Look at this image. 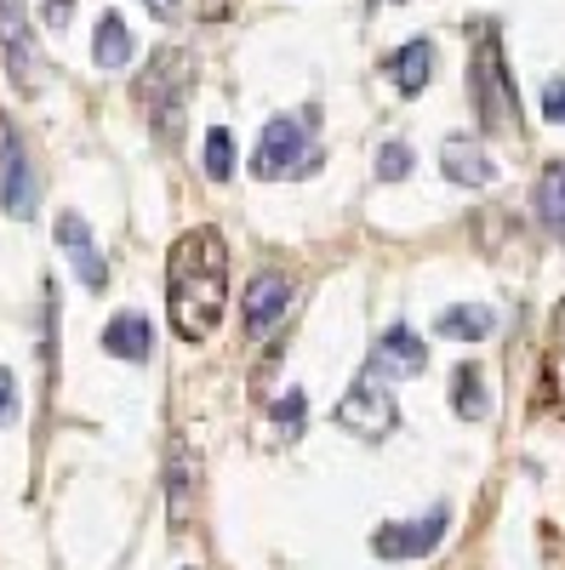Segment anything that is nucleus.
Returning <instances> with one entry per match:
<instances>
[{
	"label": "nucleus",
	"instance_id": "f257e3e1",
	"mask_svg": "<svg viewBox=\"0 0 565 570\" xmlns=\"http://www.w3.org/2000/svg\"><path fill=\"white\" fill-rule=\"evenodd\" d=\"M228 303V246L217 228H188L166 257V314L183 343H206Z\"/></svg>",
	"mask_w": 565,
	"mask_h": 570
},
{
	"label": "nucleus",
	"instance_id": "f03ea898",
	"mask_svg": "<svg viewBox=\"0 0 565 570\" xmlns=\"http://www.w3.org/2000/svg\"><path fill=\"white\" fill-rule=\"evenodd\" d=\"M188 91H195V52H188V46H160L149 58V69L137 75V104H144V115H149V126L166 149L183 137Z\"/></svg>",
	"mask_w": 565,
	"mask_h": 570
},
{
	"label": "nucleus",
	"instance_id": "7ed1b4c3",
	"mask_svg": "<svg viewBox=\"0 0 565 570\" xmlns=\"http://www.w3.org/2000/svg\"><path fill=\"white\" fill-rule=\"evenodd\" d=\"M468 104H475V126L486 137H503V131L520 126V98H514V80H508L503 46H497L491 29L480 35L475 52H468Z\"/></svg>",
	"mask_w": 565,
	"mask_h": 570
},
{
	"label": "nucleus",
	"instance_id": "20e7f679",
	"mask_svg": "<svg viewBox=\"0 0 565 570\" xmlns=\"http://www.w3.org/2000/svg\"><path fill=\"white\" fill-rule=\"evenodd\" d=\"M320 166V149L309 142V115H274L257 137V155H252V171L263 183H280V177H309Z\"/></svg>",
	"mask_w": 565,
	"mask_h": 570
},
{
	"label": "nucleus",
	"instance_id": "39448f33",
	"mask_svg": "<svg viewBox=\"0 0 565 570\" xmlns=\"http://www.w3.org/2000/svg\"><path fill=\"white\" fill-rule=\"evenodd\" d=\"M332 416H338V428H349L354 440H389L394 428H400V405H394L389 383H383L377 371H360V376H354Z\"/></svg>",
	"mask_w": 565,
	"mask_h": 570
},
{
	"label": "nucleus",
	"instance_id": "423d86ee",
	"mask_svg": "<svg viewBox=\"0 0 565 570\" xmlns=\"http://www.w3.org/2000/svg\"><path fill=\"white\" fill-rule=\"evenodd\" d=\"M40 206V177H35V160H29V142L18 137L12 120H0V212L29 223Z\"/></svg>",
	"mask_w": 565,
	"mask_h": 570
},
{
	"label": "nucleus",
	"instance_id": "0eeeda50",
	"mask_svg": "<svg viewBox=\"0 0 565 570\" xmlns=\"http://www.w3.org/2000/svg\"><path fill=\"white\" fill-rule=\"evenodd\" d=\"M446 525H451L446 508L422 513V519H400V525H377L371 531V553L377 559H422V553H435L446 542Z\"/></svg>",
	"mask_w": 565,
	"mask_h": 570
},
{
	"label": "nucleus",
	"instance_id": "6e6552de",
	"mask_svg": "<svg viewBox=\"0 0 565 570\" xmlns=\"http://www.w3.org/2000/svg\"><path fill=\"white\" fill-rule=\"evenodd\" d=\"M0 58H7V75L18 91H40V52H35L23 0H0Z\"/></svg>",
	"mask_w": 565,
	"mask_h": 570
},
{
	"label": "nucleus",
	"instance_id": "1a4fd4ad",
	"mask_svg": "<svg viewBox=\"0 0 565 570\" xmlns=\"http://www.w3.org/2000/svg\"><path fill=\"white\" fill-rule=\"evenodd\" d=\"M241 314H246V337H274V325L292 314V279L286 274H257L252 285H246V303H241Z\"/></svg>",
	"mask_w": 565,
	"mask_h": 570
},
{
	"label": "nucleus",
	"instance_id": "9d476101",
	"mask_svg": "<svg viewBox=\"0 0 565 570\" xmlns=\"http://www.w3.org/2000/svg\"><path fill=\"white\" fill-rule=\"evenodd\" d=\"M371 371L377 376H422L429 371V343L411 325H383V337L371 343Z\"/></svg>",
	"mask_w": 565,
	"mask_h": 570
},
{
	"label": "nucleus",
	"instance_id": "9b49d317",
	"mask_svg": "<svg viewBox=\"0 0 565 570\" xmlns=\"http://www.w3.org/2000/svg\"><path fill=\"white\" fill-rule=\"evenodd\" d=\"M58 246L69 252V263H75L86 292H104V285H109V263H104V252H98V240H91V228H86L80 212H64L58 217Z\"/></svg>",
	"mask_w": 565,
	"mask_h": 570
},
{
	"label": "nucleus",
	"instance_id": "f8f14e48",
	"mask_svg": "<svg viewBox=\"0 0 565 570\" xmlns=\"http://www.w3.org/2000/svg\"><path fill=\"white\" fill-rule=\"evenodd\" d=\"M440 171H446L457 188H491V183H497L491 155H486L468 131H451V137L440 142Z\"/></svg>",
	"mask_w": 565,
	"mask_h": 570
},
{
	"label": "nucleus",
	"instance_id": "ddd939ff",
	"mask_svg": "<svg viewBox=\"0 0 565 570\" xmlns=\"http://www.w3.org/2000/svg\"><path fill=\"white\" fill-rule=\"evenodd\" d=\"M104 348L115 354V360H131V365H144L149 354H155V325L144 320V314H115L109 325H104Z\"/></svg>",
	"mask_w": 565,
	"mask_h": 570
},
{
	"label": "nucleus",
	"instance_id": "4468645a",
	"mask_svg": "<svg viewBox=\"0 0 565 570\" xmlns=\"http://www.w3.org/2000/svg\"><path fill=\"white\" fill-rule=\"evenodd\" d=\"M429 75H435V40H406L389 58V80H394L400 98H417V91L429 86Z\"/></svg>",
	"mask_w": 565,
	"mask_h": 570
},
{
	"label": "nucleus",
	"instance_id": "2eb2a0df",
	"mask_svg": "<svg viewBox=\"0 0 565 570\" xmlns=\"http://www.w3.org/2000/svg\"><path fill=\"white\" fill-rule=\"evenodd\" d=\"M131 52H137V40H131L126 18L120 12H104L98 18V35H91V63H98V69H126Z\"/></svg>",
	"mask_w": 565,
	"mask_h": 570
},
{
	"label": "nucleus",
	"instance_id": "dca6fc26",
	"mask_svg": "<svg viewBox=\"0 0 565 570\" xmlns=\"http://www.w3.org/2000/svg\"><path fill=\"white\" fill-rule=\"evenodd\" d=\"M451 411H457L462 422L491 416V389H486V371H480V365H457V371H451Z\"/></svg>",
	"mask_w": 565,
	"mask_h": 570
},
{
	"label": "nucleus",
	"instance_id": "f3484780",
	"mask_svg": "<svg viewBox=\"0 0 565 570\" xmlns=\"http://www.w3.org/2000/svg\"><path fill=\"white\" fill-rule=\"evenodd\" d=\"M166 497H172V525H188V508H195V456L177 440L172 445V468H166Z\"/></svg>",
	"mask_w": 565,
	"mask_h": 570
},
{
	"label": "nucleus",
	"instance_id": "a211bd4d",
	"mask_svg": "<svg viewBox=\"0 0 565 570\" xmlns=\"http://www.w3.org/2000/svg\"><path fill=\"white\" fill-rule=\"evenodd\" d=\"M491 331H497V314L486 303H457L440 314V337H451V343H486Z\"/></svg>",
	"mask_w": 565,
	"mask_h": 570
},
{
	"label": "nucleus",
	"instance_id": "6ab92c4d",
	"mask_svg": "<svg viewBox=\"0 0 565 570\" xmlns=\"http://www.w3.org/2000/svg\"><path fill=\"white\" fill-rule=\"evenodd\" d=\"M537 217L548 234H565V160L543 166V177H537Z\"/></svg>",
	"mask_w": 565,
	"mask_h": 570
},
{
	"label": "nucleus",
	"instance_id": "aec40b11",
	"mask_svg": "<svg viewBox=\"0 0 565 570\" xmlns=\"http://www.w3.org/2000/svg\"><path fill=\"white\" fill-rule=\"evenodd\" d=\"M377 177L383 183H406L411 177V142H400V137H389V142H377Z\"/></svg>",
	"mask_w": 565,
	"mask_h": 570
},
{
	"label": "nucleus",
	"instance_id": "412c9836",
	"mask_svg": "<svg viewBox=\"0 0 565 570\" xmlns=\"http://www.w3.org/2000/svg\"><path fill=\"white\" fill-rule=\"evenodd\" d=\"M206 177H212V183H228V177H234V137H228L223 126L206 131Z\"/></svg>",
	"mask_w": 565,
	"mask_h": 570
},
{
	"label": "nucleus",
	"instance_id": "4be33fe9",
	"mask_svg": "<svg viewBox=\"0 0 565 570\" xmlns=\"http://www.w3.org/2000/svg\"><path fill=\"white\" fill-rule=\"evenodd\" d=\"M303 416H309V400H303V389H292V394H280L274 400V428H280V434H303Z\"/></svg>",
	"mask_w": 565,
	"mask_h": 570
},
{
	"label": "nucleus",
	"instance_id": "5701e85b",
	"mask_svg": "<svg viewBox=\"0 0 565 570\" xmlns=\"http://www.w3.org/2000/svg\"><path fill=\"white\" fill-rule=\"evenodd\" d=\"M543 400L554 405V416H565V343H554V354H548V376H543Z\"/></svg>",
	"mask_w": 565,
	"mask_h": 570
},
{
	"label": "nucleus",
	"instance_id": "b1692460",
	"mask_svg": "<svg viewBox=\"0 0 565 570\" xmlns=\"http://www.w3.org/2000/svg\"><path fill=\"white\" fill-rule=\"evenodd\" d=\"M12 416H18V376L0 365V428H7Z\"/></svg>",
	"mask_w": 565,
	"mask_h": 570
},
{
	"label": "nucleus",
	"instance_id": "393cba45",
	"mask_svg": "<svg viewBox=\"0 0 565 570\" xmlns=\"http://www.w3.org/2000/svg\"><path fill=\"white\" fill-rule=\"evenodd\" d=\"M543 115H548L554 126H565V80H548V86H543Z\"/></svg>",
	"mask_w": 565,
	"mask_h": 570
},
{
	"label": "nucleus",
	"instance_id": "a878e982",
	"mask_svg": "<svg viewBox=\"0 0 565 570\" xmlns=\"http://www.w3.org/2000/svg\"><path fill=\"white\" fill-rule=\"evenodd\" d=\"M40 18H46V29H69L75 0H40Z\"/></svg>",
	"mask_w": 565,
	"mask_h": 570
},
{
	"label": "nucleus",
	"instance_id": "bb28decb",
	"mask_svg": "<svg viewBox=\"0 0 565 570\" xmlns=\"http://www.w3.org/2000/svg\"><path fill=\"white\" fill-rule=\"evenodd\" d=\"M149 7V18H160V23H172L177 12H183V0H144Z\"/></svg>",
	"mask_w": 565,
	"mask_h": 570
},
{
	"label": "nucleus",
	"instance_id": "cd10ccee",
	"mask_svg": "<svg viewBox=\"0 0 565 570\" xmlns=\"http://www.w3.org/2000/svg\"><path fill=\"white\" fill-rule=\"evenodd\" d=\"M554 343H565V297H559V308H554Z\"/></svg>",
	"mask_w": 565,
	"mask_h": 570
},
{
	"label": "nucleus",
	"instance_id": "c85d7f7f",
	"mask_svg": "<svg viewBox=\"0 0 565 570\" xmlns=\"http://www.w3.org/2000/svg\"><path fill=\"white\" fill-rule=\"evenodd\" d=\"M377 7H406V0H377Z\"/></svg>",
	"mask_w": 565,
	"mask_h": 570
}]
</instances>
